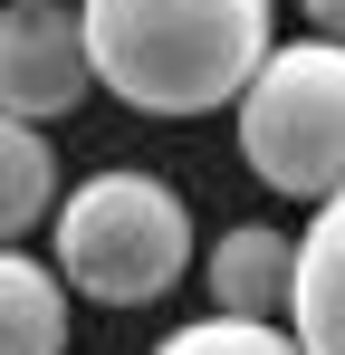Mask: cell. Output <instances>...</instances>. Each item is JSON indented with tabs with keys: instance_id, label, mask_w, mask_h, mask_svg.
I'll return each instance as SVG.
<instances>
[{
	"instance_id": "6da1fadb",
	"label": "cell",
	"mask_w": 345,
	"mask_h": 355,
	"mask_svg": "<svg viewBox=\"0 0 345 355\" xmlns=\"http://www.w3.org/2000/svg\"><path fill=\"white\" fill-rule=\"evenodd\" d=\"M87 77L134 116H211L230 106L269 39V0H77Z\"/></svg>"
},
{
	"instance_id": "7a4b0ae2",
	"label": "cell",
	"mask_w": 345,
	"mask_h": 355,
	"mask_svg": "<svg viewBox=\"0 0 345 355\" xmlns=\"http://www.w3.org/2000/svg\"><path fill=\"white\" fill-rule=\"evenodd\" d=\"M57 221V279L96 307H154L192 269V211L154 173H87Z\"/></svg>"
},
{
	"instance_id": "3957f363",
	"label": "cell",
	"mask_w": 345,
	"mask_h": 355,
	"mask_svg": "<svg viewBox=\"0 0 345 355\" xmlns=\"http://www.w3.org/2000/svg\"><path fill=\"white\" fill-rule=\"evenodd\" d=\"M230 106H240V164L269 192H288V202L345 192V39L269 49Z\"/></svg>"
},
{
	"instance_id": "277c9868",
	"label": "cell",
	"mask_w": 345,
	"mask_h": 355,
	"mask_svg": "<svg viewBox=\"0 0 345 355\" xmlns=\"http://www.w3.org/2000/svg\"><path fill=\"white\" fill-rule=\"evenodd\" d=\"M87 39H77V10L57 0H0V116L48 125L87 96Z\"/></svg>"
},
{
	"instance_id": "5b68a950",
	"label": "cell",
	"mask_w": 345,
	"mask_h": 355,
	"mask_svg": "<svg viewBox=\"0 0 345 355\" xmlns=\"http://www.w3.org/2000/svg\"><path fill=\"white\" fill-rule=\"evenodd\" d=\"M288 336H297V355H345V192H326L317 221H307V240H297Z\"/></svg>"
},
{
	"instance_id": "8992f818",
	"label": "cell",
	"mask_w": 345,
	"mask_h": 355,
	"mask_svg": "<svg viewBox=\"0 0 345 355\" xmlns=\"http://www.w3.org/2000/svg\"><path fill=\"white\" fill-rule=\"evenodd\" d=\"M288 269H297V240L269 231V221H249V231H221L211 240V259H202V288L221 317H288Z\"/></svg>"
},
{
	"instance_id": "52a82bcc",
	"label": "cell",
	"mask_w": 345,
	"mask_h": 355,
	"mask_svg": "<svg viewBox=\"0 0 345 355\" xmlns=\"http://www.w3.org/2000/svg\"><path fill=\"white\" fill-rule=\"evenodd\" d=\"M67 346V279L0 240V355H57Z\"/></svg>"
},
{
	"instance_id": "ba28073f",
	"label": "cell",
	"mask_w": 345,
	"mask_h": 355,
	"mask_svg": "<svg viewBox=\"0 0 345 355\" xmlns=\"http://www.w3.org/2000/svg\"><path fill=\"white\" fill-rule=\"evenodd\" d=\"M57 211V154L29 116H0V240H19L29 221Z\"/></svg>"
},
{
	"instance_id": "9c48e42d",
	"label": "cell",
	"mask_w": 345,
	"mask_h": 355,
	"mask_svg": "<svg viewBox=\"0 0 345 355\" xmlns=\"http://www.w3.org/2000/svg\"><path fill=\"white\" fill-rule=\"evenodd\" d=\"M154 355H297V336L288 327H269V317H202V327H172Z\"/></svg>"
},
{
	"instance_id": "30bf717a",
	"label": "cell",
	"mask_w": 345,
	"mask_h": 355,
	"mask_svg": "<svg viewBox=\"0 0 345 355\" xmlns=\"http://www.w3.org/2000/svg\"><path fill=\"white\" fill-rule=\"evenodd\" d=\"M307 10V39H345V0H297Z\"/></svg>"
}]
</instances>
